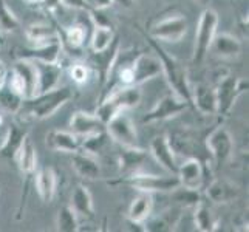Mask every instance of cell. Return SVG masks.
Here are the masks:
<instances>
[{
    "label": "cell",
    "instance_id": "obj_1",
    "mask_svg": "<svg viewBox=\"0 0 249 232\" xmlns=\"http://www.w3.org/2000/svg\"><path fill=\"white\" fill-rule=\"evenodd\" d=\"M150 48L155 51V56L160 59L162 73L166 77V81L169 84V87L172 93H175L177 96L184 99L189 106L192 107V91H191V82H189V74L187 68L184 67L183 62H179L177 57L172 56L169 51H166L161 47V42L152 39L149 36H145Z\"/></svg>",
    "mask_w": 249,
    "mask_h": 232
},
{
    "label": "cell",
    "instance_id": "obj_2",
    "mask_svg": "<svg viewBox=\"0 0 249 232\" xmlns=\"http://www.w3.org/2000/svg\"><path fill=\"white\" fill-rule=\"evenodd\" d=\"M74 93L70 87H56L45 93H37L33 98H23L19 113H23L25 118L42 119L51 118L56 111L64 107L70 99H73Z\"/></svg>",
    "mask_w": 249,
    "mask_h": 232
},
{
    "label": "cell",
    "instance_id": "obj_3",
    "mask_svg": "<svg viewBox=\"0 0 249 232\" xmlns=\"http://www.w3.org/2000/svg\"><path fill=\"white\" fill-rule=\"evenodd\" d=\"M110 187H130L138 192L147 194H169L175 187L179 186L177 175H155V174H142V172H133L128 175H121L116 179L107 181Z\"/></svg>",
    "mask_w": 249,
    "mask_h": 232
},
{
    "label": "cell",
    "instance_id": "obj_4",
    "mask_svg": "<svg viewBox=\"0 0 249 232\" xmlns=\"http://www.w3.org/2000/svg\"><path fill=\"white\" fill-rule=\"evenodd\" d=\"M218 27V14L212 8H206L201 13L198 27H196L195 33V44H194V56H192V64L200 67L206 57H208L212 40L217 34Z\"/></svg>",
    "mask_w": 249,
    "mask_h": 232
},
{
    "label": "cell",
    "instance_id": "obj_5",
    "mask_svg": "<svg viewBox=\"0 0 249 232\" xmlns=\"http://www.w3.org/2000/svg\"><path fill=\"white\" fill-rule=\"evenodd\" d=\"M249 82L245 77H237L228 73L225 77L217 81L215 93H217V115L228 116L232 111L235 101L248 91Z\"/></svg>",
    "mask_w": 249,
    "mask_h": 232
},
{
    "label": "cell",
    "instance_id": "obj_6",
    "mask_svg": "<svg viewBox=\"0 0 249 232\" xmlns=\"http://www.w3.org/2000/svg\"><path fill=\"white\" fill-rule=\"evenodd\" d=\"M189 30L187 19L183 14H172L164 19L158 20L152 25L147 36L158 42H169V44H177L181 40Z\"/></svg>",
    "mask_w": 249,
    "mask_h": 232
},
{
    "label": "cell",
    "instance_id": "obj_7",
    "mask_svg": "<svg viewBox=\"0 0 249 232\" xmlns=\"http://www.w3.org/2000/svg\"><path fill=\"white\" fill-rule=\"evenodd\" d=\"M106 132L110 136V140L115 141L118 145H125V147H136V145H140L135 123L125 111H119L115 118L110 119L106 124Z\"/></svg>",
    "mask_w": 249,
    "mask_h": 232
},
{
    "label": "cell",
    "instance_id": "obj_8",
    "mask_svg": "<svg viewBox=\"0 0 249 232\" xmlns=\"http://www.w3.org/2000/svg\"><path fill=\"white\" fill-rule=\"evenodd\" d=\"M187 108H191V106H189L184 99L177 96L175 93H169L157 101V104L153 106V108L142 118V124L167 121V119H172L184 113Z\"/></svg>",
    "mask_w": 249,
    "mask_h": 232
},
{
    "label": "cell",
    "instance_id": "obj_9",
    "mask_svg": "<svg viewBox=\"0 0 249 232\" xmlns=\"http://www.w3.org/2000/svg\"><path fill=\"white\" fill-rule=\"evenodd\" d=\"M234 138L225 125H218L208 135L206 147L212 155L215 166H223L231 160L234 152Z\"/></svg>",
    "mask_w": 249,
    "mask_h": 232
},
{
    "label": "cell",
    "instance_id": "obj_10",
    "mask_svg": "<svg viewBox=\"0 0 249 232\" xmlns=\"http://www.w3.org/2000/svg\"><path fill=\"white\" fill-rule=\"evenodd\" d=\"M62 53H64L62 39H54L40 45L17 48L16 59H28V61L44 62V64H61Z\"/></svg>",
    "mask_w": 249,
    "mask_h": 232
},
{
    "label": "cell",
    "instance_id": "obj_11",
    "mask_svg": "<svg viewBox=\"0 0 249 232\" xmlns=\"http://www.w3.org/2000/svg\"><path fill=\"white\" fill-rule=\"evenodd\" d=\"M119 47H121V42H119V37L115 36V39L111 40V44L101 51H91L87 59V65L90 67V70H94L99 77V84L101 87H104L107 84V79L110 76L111 68H113V64L116 61V56L119 53Z\"/></svg>",
    "mask_w": 249,
    "mask_h": 232
},
{
    "label": "cell",
    "instance_id": "obj_12",
    "mask_svg": "<svg viewBox=\"0 0 249 232\" xmlns=\"http://www.w3.org/2000/svg\"><path fill=\"white\" fill-rule=\"evenodd\" d=\"M149 152L158 164L167 170L170 175H177L178 170V162H177V155L174 152L169 141L167 135H157L155 138L150 141Z\"/></svg>",
    "mask_w": 249,
    "mask_h": 232
},
{
    "label": "cell",
    "instance_id": "obj_13",
    "mask_svg": "<svg viewBox=\"0 0 249 232\" xmlns=\"http://www.w3.org/2000/svg\"><path fill=\"white\" fill-rule=\"evenodd\" d=\"M177 177L179 186L200 191L204 183V169L201 160L196 157H189L184 160L181 164H178Z\"/></svg>",
    "mask_w": 249,
    "mask_h": 232
},
{
    "label": "cell",
    "instance_id": "obj_14",
    "mask_svg": "<svg viewBox=\"0 0 249 232\" xmlns=\"http://www.w3.org/2000/svg\"><path fill=\"white\" fill-rule=\"evenodd\" d=\"M191 91H192V107L195 110H198L204 116L217 115V93L213 85L200 82L191 87Z\"/></svg>",
    "mask_w": 249,
    "mask_h": 232
},
{
    "label": "cell",
    "instance_id": "obj_15",
    "mask_svg": "<svg viewBox=\"0 0 249 232\" xmlns=\"http://www.w3.org/2000/svg\"><path fill=\"white\" fill-rule=\"evenodd\" d=\"M132 68H133L135 85H141L162 73L160 59L157 56H152L147 53L136 54L132 62Z\"/></svg>",
    "mask_w": 249,
    "mask_h": 232
},
{
    "label": "cell",
    "instance_id": "obj_16",
    "mask_svg": "<svg viewBox=\"0 0 249 232\" xmlns=\"http://www.w3.org/2000/svg\"><path fill=\"white\" fill-rule=\"evenodd\" d=\"M104 130H106V124L96 116V113L76 111L70 119V132H73L76 136H79L81 140Z\"/></svg>",
    "mask_w": 249,
    "mask_h": 232
},
{
    "label": "cell",
    "instance_id": "obj_17",
    "mask_svg": "<svg viewBox=\"0 0 249 232\" xmlns=\"http://www.w3.org/2000/svg\"><path fill=\"white\" fill-rule=\"evenodd\" d=\"M45 144L47 147L56 152H64V153H76L81 150V138L76 136L73 132L68 130H50L45 136Z\"/></svg>",
    "mask_w": 249,
    "mask_h": 232
},
{
    "label": "cell",
    "instance_id": "obj_18",
    "mask_svg": "<svg viewBox=\"0 0 249 232\" xmlns=\"http://www.w3.org/2000/svg\"><path fill=\"white\" fill-rule=\"evenodd\" d=\"M183 214L181 208H169L161 211L158 215L153 217L150 214V217L145 220L144 231H152V232H169V231H175L177 226L179 225V220H181Z\"/></svg>",
    "mask_w": 249,
    "mask_h": 232
},
{
    "label": "cell",
    "instance_id": "obj_19",
    "mask_svg": "<svg viewBox=\"0 0 249 232\" xmlns=\"http://www.w3.org/2000/svg\"><path fill=\"white\" fill-rule=\"evenodd\" d=\"M27 138H28V128L17 123H11L8 125L3 143L0 145V157H3L6 160H14L17 152H19V149L22 147V144Z\"/></svg>",
    "mask_w": 249,
    "mask_h": 232
},
{
    "label": "cell",
    "instance_id": "obj_20",
    "mask_svg": "<svg viewBox=\"0 0 249 232\" xmlns=\"http://www.w3.org/2000/svg\"><path fill=\"white\" fill-rule=\"evenodd\" d=\"M147 160V152L141 149L140 145L136 147H125V145H119L118 152V164H119V174L128 175L133 172H138L141 166Z\"/></svg>",
    "mask_w": 249,
    "mask_h": 232
},
{
    "label": "cell",
    "instance_id": "obj_21",
    "mask_svg": "<svg viewBox=\"0 0 249 232\" xmlns=\"http://www.w3.org/2000/svg\"><path fill=\"white\" fill-rule=\"evenodd\" d=\"M104 98H108L113 104L121 110L127 111L140 106L142 99V93L140 90V85H130V87H118L108 91ZM101 98V99H104Z\"/></svg>",
    "mask_w": 249,
    "mask_h": 232
},
{
    "label": "cell",
    "instance_id": "obj_22",
    "mask_svg": "<svg viewBox=\"0 0 249 232\" xmlns=\"http://www.w3.org/2000/svg\"><path fill=\"white\" fill-rule=\"evenodd\" d=\"M71 167L74 169V172L78 174L81 178L90 179V181H94V179H99L102 175V169L99 161L93 157L90 153H85L82 150L71 153Z\"/></svg>",
    "mask_w": 249,
    "mask_h": 232
},
{
    "label": "cell",
    "instance_id": "obj_23",
    "mask_svg": "<svg viewBox=\"0 0 249 232\" xmlns=\"http://www.w3.org/2000/svg\"><path fill=\"white\" fill-rule=\"evenodd\" d=\"M242 48L240 39L229 33H217L211 45V50H213L215 56L221 59H237L242 54Z\"/></svg>",
    "mask_w": 249,
    "mask_h": 232
},
{
    "label": "cell",
    "instance_id": "obj_24",
    "mask_svg": "<svg viewBox=\"0 0 249 232\" xmlns=\"http://www.w3.org/2000/svg\"><path fill=\"white\" fill-rule=\"evenodd\" d=\"M34 62V61H33ZM37 68V93H45L59 87L62 77V65L61 64H44L34 62Z\"/></svg>",
    "mask_w": 249,
    "mask_h": 232
},
{
    "label": "cell",
    "instance_id": "obj_25",
    "mask_svg": "<svg viewBox=\"0 0 249 232\" xmlns=\"http://www.w3.org/2000/svg\"><path fill=\"white\" fill-rule=\"evenodd\" d=\"M34 178V186H36V191L39 198L42 200V203H51L56 195V186H57V178L53 167H44L40 169Z\"/></svg>",
    "mask_w": 249,
    "mask_h": 232
},
{
    "label": "cell",
    "instance_id": "obj_26",
    "mask_svg": "<svg viewBox=\"0 0 249 232\" xmlns=\"http://www.w3.org/2000/svg\"><path fill=\"white\" fill-rule=\"evenodd\" d=\"M153 211V196L147 192H140L138 196L132 200L127 211V220L133 225H142L150 217Z\"/></svg>",
    "mask_w": 249,
    "mask_h": 232
},
{
    "label": "cell",
    "instance_id": "obj_27",
    "mask_svg": "<svg viewBox=\"0 0 249 232\" xmlns=\"http://www.w3.org/2000/svg\"><path fill=\"white\" fill-rule=\"evenodd\" d=\"M14 161L17 162V167H19L20 174L25 178L30 179L31 177H34L37 169V150L34 147V144L31 143L30 136L22 144V147L17 152Z\"/></svg>",
    "mask_w": 249,
    "mask_h": 232
},
{
    "label": "cell",
    "instance_id": "obj_28",
    "mask_svg": "<svg viewBox=\"0 0 249 232\" xmlns=\"http://www.w3.org/2000/svg\"><path fill=\"white\" fill-rule=\"evenodd\" d=\"M13 71L20 76L25 85V98H33L37 91V68L28 59H17L13 65Z\"/></svg>",
    "mask_w": 249,
    "mask_h": 232
},
{
    "label": "cell",
    "instance_id": "obj_29",
    "mask_svg": "<svg viewBox=\"0 0 249 232\" xmlns=\"http://www.w3.org/2000/svg\"><path fill=\"white\" fill-rule=\"evenodd\" d=\"M238 187L226 179H213L206 189V196L215 204H226L234 201L238 196Z\"/></svg>",
    "mask_w": 249,
    "mask_h": 232
},
{
    "label": "cell",
    "instance_id": "obj_30",
    "mask_svg": "<svg viewBox=\"0 0 249 232\" xmlns=\"http://www.w3.org/2000/svg\"><path fill=\"white\" fill-rule=\"evenodd\" d=\"M70 208L78 214V217H84V218L94 217L93 196H91L87 186L78 184L73 189L71 198H70Z\"/></svg>",
    "mask_w": 249,
    "mask_h": 232
},
{
    "label": "cell",
    "instance_id": "obj_31",
    "mask_svg": "<svg viewBox=\"0 0 249 232\" xmlns=\"http://www.w3.org/2000/svg\"><path fill=\"white\" fill-rule=\"evenodd\" d=\"M25 36L31 45H40L50 40L61 39V33L57 31L54 25L48 22H34L25 28Z\"/></svg>",
    "mask_w": 249,
    "mask_h": 232
},
{
    "label": "cell",
    "instance_id": "obj_32",
    "mask_svg": "<svg viewBox=\"0 0 249 232\" xmlns=\"http://www.w3.org/2000/svg\"><path fill=\"white\" fill-rule=\"evenodd\" d=\"M194 225L200 232H213L218 229V218L203 201L194 208Z\"/></svg>",
    "mask_w": 249,
    "mask_h": 232
},
{
    "label": "cell",
    "instance_id": "obj_33",
    "mask_svg": "<svg viewBox=\"0 0 249 232\" xmlns=\"http://www.w3.org/2000/svg\"><path fill=\"white\" fill-rule=\"evenodd\" d=\"M170 200L175 201L179 208H195L201 203V194L196 189H189L184 186H178L174 191H170Z\"/></svg>",
    "mask_w": 249,
    "mask_h": 232
},
{
    "label": "cell",
    "instance_id": "obj_34",
    "mask_svg": "<svg viewBox=\"0 0 249 232\" xmlns=\"http://www.w3.org/2000/svg\"><path fill=\"white\" fill-rule=\"evenodd\" d=\"M22 102H23V96L11 90L6 84L0 87V108L3 111L10 115H17L20 111Z\"/></svg>",
    "mask_w": 249,
    "mask_h": 232
},
{
    "label": "cell",
    "instance_id": "obj_35",
    "mask_svg": "<svg viewBox=\"0 0 249 232\" xmlns=\"http://www.w3.org/2000/svg\"><path fill=\"white\" fill-rule=\"evenodd\" d=\"M56 229L59 232H78L79 231V220L70 206H64L57 211L56 217Z\"/></svg>",
    "mask_w": 249,
    "mask_h": 232
},
{
    "label": "cell",
    "instance_id": "obj_36",
    "mask_svg": "<svg viewBox=\"0 0 249 232\" xmlns=\"http://www.w3.org/2000/svg\"><path fill=\"white\" fill-rule=\"evenodd\" d=\"M108 143H110V136L104 130V132L94 133L91 136H87V138H82L81 140V150L85 153L93 155V157H96L98 153H101L107 147Z\"/></svg>",
    "mask_w": 249,
    "mask_h": 232
},
{
    "label": "cell",
    "instance_id": "obj_37",
    "mask_svg": "<svg viewBox=\"0 0 249 232\" xmlns=\"http://www.w3.org/2000/svg\"><path fill=\"white\" fill-rule=\"evenodd\" d=\"M85 39H87V28H85L84 23H73L70 27H65L64 30V42L73 48V50H79L85 44Z\"/></svg>",
    "mask_w": 249,
    "mask_h": 232
},
{
    "label": "cell",
    "instance_id": "obj_38",
    "mask_svg": "<svg viewBox=\"0 0 249 232\" xmlns=\"http://www.w3.org/2000/svg\"><path fill=\"white\" fill-rule=\"evenodd\" d=\"M115 36H116V33L113 27H94L91 39H90L91 51L106 50L111 44V40L115 39Z\"/></svg>",
    "mask_w": 249,
    "mask_h": 232
},
{
    "label": "cell",
    "instance_id": "obj_39",
    "mask_svg": "<svg viewBox=\"0 0 249 232\" xmlns=\"http://www.w3.org/2000/svg\"><path fill=\"white\" fill-rule=\"evenodd\" d=\"M20 27L19 19L10 10L5 0H0V31H14Z\"/></svg>",
    "mask_w": 249,
    "mask_h": 232
},
{
    "label": "cell",
    "instance_id": "obj_40",
    "mask_svg": "<svg viewBox=\"0 0 249 232\" xmlns=\"http://www.w3.org/2000/svg\"><path fill=\"white\" fill-rule=\"evenodd\" d=\"M90 67L87 64L82 62H76L70 67V77L73 79V82H76L78 85H82L85 82H89L90 79Z\"/></svg>",
    "mask_w": 249,
    "mask_h": 232
},
{
    "label": "cell",
    "instance_id": "obj_41",
    "mask_svg": "<svg viewBox=\"0 0 249 232\" xmlns=\"http://www.w3.org/2000/svg\"><path fill=\"white\" fill-rule=\"evenodd\" d=\"M104 10H87L90 19L93 22V27H113L111 22L107 19V17L102 14Z\"/></svg>",
    "mask_w": 249,
    "mask_h": 232
},
{
    "label": "cell",
    "instance_id": "obj_42",
    "mask_svg": "<svg viewBox=\"0 0 249 232\" xmlns=\"http://www.w3.org/2000/svg\"><path fill=\"white\" fill-rule=\"evenodd\" d=\"M44 10L47 11V13H50V14H54L59 8H61L62 5H61V0H39L37 2Z\"/></svg>",
    "mask_w": 249,
    "mask_h": 232
},
{
    "label": "cell",
    "instance_id": "obj_43",
    "mask_svg": "<svg viewBox=\"0 0 249 232\" xmlns=\"http://www.w3.org/2000/svg\"><path fill=\"white\" fill-rule=\"evenodd\" d=\"M61 5L65 8H71V10H81V11L89 10L85 0H61Z\"/></svg>",
    "mask_w": 249,
    "mask_h": 232
},
{
    "label": "cell",
    "instance_id": "obj_44",
    "mask_svg": "<svg viewBox=\"0 0 249 232\" xmlns=\"http://www.w3.org/2000/svg\"><path fill=\"white\" fill-rule=\"evenodd\" d=\"M89 10H106L111 3V0H85Z\"/></svg>",
    "mask_w": 249,
    "mask_h": 232
},
{
    "label": "cell",
    "instance_id": "obj_45",
    "mask_svg": "<svg viewBox=\"0 0 249 232\" xmlns=\"http://www.w3.org/2000/svg\"><path fill=\"white\" fill-rule=\"evenodd\" d=\"M111 3H115L118 6H121V8H132L133 3H135V0H111Z\"/></svg>",
    "mask_w": 249,
    "mask_h": 232
},
{
    "label": "cell",
    "instance_id": "obj_46",
    "mask_svg": "<svg viewBox=\"0 0 249 232\" xmlns=\"http://www.w3.org/2000/svg\"><path fill=\"white\" fill-rule=\"evenodd\" d=\"M2 124H3V115L0 113V125H2Z\"/></svg>",
    "mask_w": 249,
    "mask_h": 232
},
{
    "label": "cell",
    "instance_id": "obj_47",
    "mask_svg": "<svg viewBox=\"0 0 249 232\" xmlns=\"http://www.w3.org/2000/svg\"><path fill=\"white\" fill-rule=\"evenodd\" d=\"M27 2H28V3H34V2H36V3H37L39 0H27Z\"/></svg>",
    "mask_w": 249,
    "mask_h": 232
},
{
    "label": "cell",
    "instance_id": "obj_48",
    "mask_svg": "<svg viewBox=\"0 0 249 232\" xmlns=\"http://www.w3.org/2000/svg\"><path fill=\"white\" fill-rule=\"evenodd\" d=\"M198 2H206V0H198Z\"/></svg>",
    "mask_w": 249,
    "mask_h": 232
}]
</instances>
